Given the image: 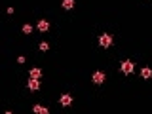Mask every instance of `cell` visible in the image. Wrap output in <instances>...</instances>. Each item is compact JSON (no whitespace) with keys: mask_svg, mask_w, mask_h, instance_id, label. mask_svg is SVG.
<instances>
[{"mask_svg":"<svg viewBox=\"0 0 152 114\" xmlns=\"http://www.w3.org/2000/svg\"><path fill=\"white\" fill-rule=\"evenodd\" d=\"M29 89L31 91H38L40 89V80H34V78H29Z\"/></svg>","mask_w":152,"mask_h":114,"instance_id":"obj_4","label":"cell"},{"mask_svg":"<svg viewBox=\"0 0 152 114\" xmlns=\"http://www.w3.org/2000/svg\"><path fill=\"white\" fill-rule=\"evenodd\" d=\"M99 46L101 48H110L112 46V34H101L99 36Z\"/></svg>","mask_w":152,"mask_h":114,"instance_id":"obj_2","label":"cell"},{"mask_svg":"<svg viewBox=\"0 0 152 114\" xmlns=\"http://www.w3.org/2000/svg\"><path fill=\"white\" fill-rule=\"evenodd\" d=\"M141 76H143L145 80L152 78V68H150V67H143V68H141Z\"/></svg>","mask_w":152,"mask_h":114,"instance_id":"obj_8","label":"cell"},{"mask_svg":"<svg viewBox=\"0 0 152 114\" xmlns=\"http://www.w3.org/2000/svg\"><path fill=\"white\" fill-rule=\"evenodd\" d=\"M120 70H122L124 74H131V72L135 70V65H133V61H131V59H124V61L120 63Z\"/></svg>","mask_w":152,"mask_h":114,"instance_id":"obj_1","label":"cell"},{"mask_svg":"<svg viewBox=\"0 0 152 114\" xmlns=\"http://www.w3.org/2000/svg\"><path fill=\"white\" fill-rule=\"evenodd\" d=\"M91 80H93V84H103V82H105V72L95 70V72L91 74Z\"/></svg>","mask_w":152,"mask_h":114,"instance_id":"obj_3","label":"cell"},{"mask_svg":"<svg viewBox=\"0 0 152 114\" xmlns=\"http://www.w3.org/2000/svg\"><path fill=\"white\" fill-rule=\"evenodd\" d=\"M29 78H34V80H40V78H42V70H40L38 67L31 68V70H29Z\"/></svg>","mask_w":152,"mask_h":114,"instance_id":"obj_6","label":"cell"},{"mask_svg":"<svg viewBox=\"0 0 152 114\" xmlns=\"http://www.w3.org/2000/svg\"><path fill=\"white\" fill-rule=\"evenodd\" d=\"M4 114H14V112H12V110H8V112H4Z\"/></svg>","mask_w":152,"mask_h":114,"instance_id":"obj_13","label":"cell"},{"mask_svg":"<svg viewBox=\"0 0 152 114\" xmlns=\"http://www.w3.org/2000/svg\"><path fill=\"white\" fill-rule=\"evenodd\" d=\"M63 10H72L74 8V0H63Z\"/></svg>","mask_w":152,"mask_h":114,"instance_id":"obj_10","label":"cell"},{"mask_svg":"<svg viewBox=\"0 0 152 114\" xmlns=\"http://www.w3.org/2000/svg\"><path fill=\"white\" fill-rule=\"evenodd\" d=\"M38 31L40 32H48L50 31V23H48L46 19H40V21H38Z\"/></svg>","mask_w":152,"mask_h":114,"instance_id":"obj_7","label":"cell"},{"mask_svg":"<svg viewBox=\"0 0 152 114\" xmlns=\"http://www.w3.org/2000/svg\"><path fill=\"white\" fill-rule=\"evenodd\" d=\"M59 103H61V106H69V105H72V97H70L69 93H63L61 99H59Z\"/></svg>","mask_w":152,"mask_h":114,"instance_id":"obj_5","label":"cell"},{"mask_svg":"<svg viewBox=\"0 0 152 114\" xmlns=\"http://www.w3.org/2000/svg\"><path fill=\"white\" fill-rule=\"evenodd\" d=\"M21 31H23V34H31V32H32V27H31V25H23V27H21Z\"/></svg>","mask_w":152,"mask_h":114,"instance_id":"obj_11","label":"cell"},{"mask_svg":"<svg viewBox=\"0 0 152 114\" xmlns=\"http://www.w3.org/2000/svg\"><path fill=\"white\" fill-rule=\"evenodd\" d=\"M38 48H40V51H48V50H50V44H48V42H40Z\"/></svg>","mask_w":152,"mask_h":114,"instance_id":"obj_12","label":"cell"},{"mask_svg":"<svg viewBox=\"0 0 152 114\" xmlns=\"http://www.w3.org/2000/svg\"><path fill=\"white\" fill-rule=\"evenodd\" d=\"M34 114H50V110H48V106H42V105H34Z\"/></svg>","mask_w":152,"mask_h":114,"instance_id":"obj_9","label":"cell"}]
</instances>
